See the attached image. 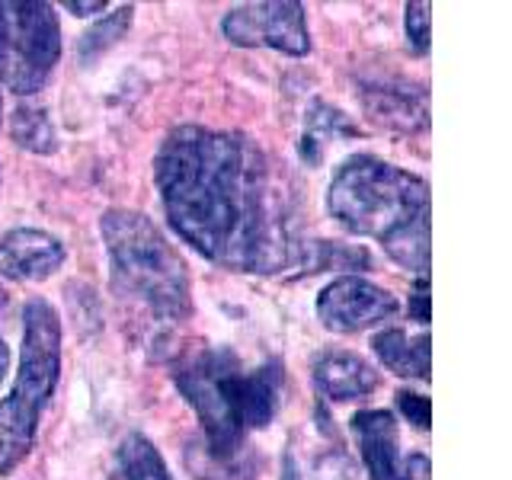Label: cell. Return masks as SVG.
Listing matches in <instances>:
<instances>
[{
	"mask_svg": "<svg viewBox=\"0 0 512 480\" xmlns=\"http://www.w3.org/2000/svg\"><path fill=\"white\" fill-rule=\"evenodd\" d=\"M397 407H400V413H404L416 429H429V420H432V404H429V397H426V394L400 391V394H397Z\"/></svg>",
	"mask_w": 512,
	"mask_h": 480,
	"instance_id": "ffe728a7",
	"label": "cell"
},
{
	"mask_svg": "<svg viewBox=\"0 0 512 480\" xmlns=\"http://www.w3.org/2000/svg\"><path fill=\"white\" fill-rule=\"evenodd\" d=\"M327 212L349 234L378 240L394 263L429 276V186L423 176L356 154L336 167Z\"/></svg>",
	"mask_w": 512,
	"mask_h": 480,
	"instance_id": "7a4b0ae2",
	"label": "cell"
},
{
	"mask_svg": "<svg viewBox=\"0 0 512 480\" xmlns=\"http://www.w3.org/2000/svg\"><path fill=\"white\" fill-rule=\"evenodd\" d=\"M314 384L327 400L346 404L372 394L378 388V372L356 352L330 349L314 362Z\"/></svg>",
	"mask_w": 512,
	"mask_h": 480,
	"instance_id": "8fae6325",
	"label": "cell"
},
{
	"mask_svg": "<svg viewBox=\"0 0 512 480\" xmlns=\"http://www.w3.org/2000/svg\"><path fill=\"white\" fill-rule=\"evenodd\" d=\"M352 432L359 439V452L372 480H394L400 452H397V420L388 410H362L352 416Z\"/></svg>",
	"mask_w": 512,
	"mask_h": 480,
	"instance_id": "7c38bea8",
	"label": "cell"
},
{
	"mask_svg": "<svg viewBox=\"0 0 512 480\" xmlns=\"http://www.w3.org/2000/svg\"><path fill=\"white\" fill-rule=\"evenodd\" d=\"M282 362L244 368L224 346H196L173 365V384L196 410L205 445L215 455H240L250 429H266L282 404Z\"/></svg>",
	"mask_w": 512,
	"mask_h": 480,
	"instance_id": "3957f363",
	"label": "cell"
},
{
	"mask_svg": "<svg viewBox=\"0 0 512 480\" xmlns=\"http://www.w3.org/2000/svg\"><path fill=\"white\" fill-rule=\"evenodd\" d=\"M356 135V125L346 119V112L333 109L324 100H314L308 116H304V135H301V157L308 160V167H320L330 141L340 144L343 138Z\"/></svg>",
	"mask_w": 512,
	"mask_h": 480,
	"instance_id": "5bb4252c",
	"label": "cell"
},
{
	"mask_svg": "<svg viewBox=\"0 0 512 480\" xmlns=\"http://www.w3.org/2000/svg\"><path fill=\"white\" fill-rule=\"evenodd\" d=\"M10 135L20 148L32 154H55L58 151V132L52 125V116L42 106L20 103L10 116Z\"/></svg>",
	"mask_w": 512,
	"mask_h": 480,
	"instance_id": "9a60e30c",
	"label": "cell"
},
{
	"mask_svg": "<svg viewBox=\"0 0 512 480\" xmlns=\"http://www.w3.org/2000/svg\"><path fill=\"white\" fill-rule=\"evenodd\" d=\"M394 480H432V464L423 452H413L397 464Z\"/></svg>",
	"mask_w": 512,
	"mask_h": 480,
	"instance_id": "44dd1931",
	"label": "cell"
},
{
	"mask_svg": "<svg viewBox=\"0 0 512 480\" xmlns=\"http://www.w3.org/2000/svg\"><path fill=\"white\" fill-rule=\"evenodd\" d=\"M186 464L199 480H250L253 477V468L244 458V452L240 455H215V452H208L205 442L189 445Z\"/></svg>",
	"mask_w": 512,
	"mask_h": 480,
	"instance_id": "e0dca14e",
	"label": "cell"
},
{
	"mask_svg": "<svg viewBox=\"0 0 512 480\" xmlns=\"http://www.w3.org/2000/svg\"><path fill=\"white\" fill-rule=\"evenodd\" d=\"M154 183L170 228L215 266L276 276L308 263L292 199L253 138L173 128L157 148Z\"/></svg>",
	"mask_w": 512,
	"mask_h": 480,
	"instance_id": "6da1fadb",
	"label": "cell"
},
{
	"mask_svg": "<svg viewBox=\"0 0 512 480\" xmlns=\"http://www.w3.org/2000/svg\"><path fill=\"white\" fill-rule=\"evenodd\" d=\"M64 10H71L74 16L103 13V10H106V0H93V4H84V0H64Z\"/></svg>",
	"mask_w": 512,
	"mask_h": 480,
	"instance_id": "603a6c76",
	"label": "cell"
},
{
	"mask_svg": "<svg viewBox=\"0 0 512 480\" xmlns=\"http://www.w3.org/2000/svg\"><path fill=\"white\" fill-rule=\"evenodd\" d=\"M221 32L240 48H276L285 55H308L311 32L304 20V7L295 0H263V4H240L224 13Z\"/></svg>",
	"mask_w": 512,
	"mask_h": 480,
	"instance_id": "52a82bcc",
	"label": "cell"
},
{
	"mask_svg": "<svg viewBox=\"0 0 512 480\" xmlns=\"http://www.w3.org/2000/svg\"><path fill=\"white\" fill-rule=\"evenodd\" d=\"M132 13H135V7H119L116 13H109L103 23H96L93 29H87L84 36H80V48H77L80 61L90 64L103 52H109V48L128 32V26H132Z\"/></svg>",
	"mask_w": 512,
	"mask_h": 480,
	"instance_id": "ac0fdd59",
	"label": "cell"
},
{
	"mask_svg": "<svg viewBox=\"0 0 512 480\" xmlns=\"http://www.w3.org/2000/svg\"><path fill=\"white\" fill-rule=\"evenodd\" d=\"M119 464L125 480H173L164 455L157 452L151 439H144L141 432L125 436L119 445Z\"/></svg>",
	"mask_w": 512,
	"mask_h": 480,
	"instance_id": "2e32d148",
	"label": "cell"
},
{
	"mask_svg": "<svg viewBox=\"0 0 512 480\" xmlns=\"http://www.w3.org/2000/svg\"><path fill=\"white\" fill-rule=\"evenodd\" d=\"M397 311V298L368 279L343 276L333 279L317 295V317L333 333H359Z\"/></svg>",
	"mask_w": 512,
	"mask_h": 480,
	"instance_id": "ba28073f",
	"label": "cell"
},
{
	"mask_svg": "<svg viewBox=\"0 0 512 480\" xmlns=\"http://www.w3.org/2000/svg\"><path fill=\"white\" fill-rule=\"evenodd\" d=\"M7 368H10V346L4 343V336H0V381H4Z\"/></svg>",
	"mask_w": 512,
	"mask_h": 480,
	"instance_id": "cb8c5ba5",
	"label": "cell"
},
{
	"mask_svg": "<svg viewBox=\"0 0 512 480\" xmlns=\"http://www.w3.org/2000/svg\"><path fill=\"white\" fill-rule=\"evenodd\" d=\"M407 42L413 45V52L426 55L429 52V39H432V13L426 0H416V4H407Z\"/></svg>",
	"mask_w": 512,
	"mask_h": 480,
	"instance_id": "d6986e66",
	"label": "cell"
},
{
	"mask_svg": "<svg viewBox=\"0 0 512 480\" xmlns=\"http://www.w3.org/2000/svg\"><path fill=\"white\" fill-rule=\"evenodd\" d=\"M100 234L119 298L138 304L164 324H176L192 314L189 266L148 215L132 208H109L100 218Z\"/></svg>",
	"mask_w": 512,
	"mask_h": 480,
	"instance_id": "277c9868",
	"label": "cell"
},
{
	"mask_svg": "<svg viewBox=\"0 0 512 480\" xmlns=\"http://www.w3.org/2000/svg\"><path fill=\"white\" fill-rule=\"evenodd\" d=\"M61 375V320L55 308L42 298H32L23 311V352L20 372L10 394L0 400V474L20 464L39 420L58 388Z\"/></svg>",
	"mask_w": 512,
	"mask_h": 480,
	"instance_id": "5b68a950",
	"label": "cell"
},
{
	"mask_svg": "<svg viewBox=\"0 0 512 480\" xmlns=\"http://www.w3.org/2000/svg\"><path fill=\"white\" fill-rule=\"evenodd\" d=\"M61 58V23L52 4H0V80L16 96L45 87Z\"/></svg>",
	"mask_w": 512,
	"mask_h": 480,
	"instance_id": "8992f818",
	"label": "cell"
},
{
	"mask_svg": "<svg viewBox=\"0 0 512 480\" xmlns=\"http://www.w3.org/2000/svg\"><path fill=\"white\" fill-rule=\"evenodd\" d=\"M64 263V244L39 228L0 234V276L13 282H42Z\"/></svg>",
	"mask_w": 512,
	"mask_h": 480,
	"instance_id": "9c48e42d",
	"label": "cell"
},
{
	"mask_svg": "<svg viewBox=\"0 0 512 480\" xmlns=\"http://www.w3.org/2000/svg\"><path fill=\"white\" fill-rule=\"evenodd\" d=\"M375 356L400 378L429 381V333L407 336L404 330H384L372 340Z\"/></svg>",
	"mask_w": 512,
	"mask_h": 480,
	"instance_id": "4fadbf2b",
	"label": "cell"
},
{
	"mask_svg": "<svg viewBox=\"0 0 512 480\" xmlns=\"http://www.w3.org/2000/svg\"><path fill=\"white\" fill-rule=\"evenodd\" d=\"M410 317H416L420 324H429V276L416 279V288L410 295Z\"/></svg>",
	"mask_w": 512,
	"mask_h": 480,
	"instance_id": "7402d4cb",
	"label": "cell"
},
{
	"mask_svg": "<svg viewBox=\"0 0 512 480\" xmlns=\"http://www.w3.org/2000/svg\"><path fill=\"white\" fill-rule=\"evenodd\" d=\"M362 103L368 119L391 128V132H423L429 125L426 93L407 84H368L362 87Z\"/></svg>",
	"mask_w": 512,
	"mask_h": 480,
	"instance_id": "30bf717a",
	"label": "cell"
}]
</instances>
